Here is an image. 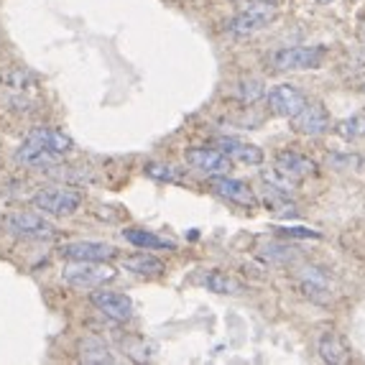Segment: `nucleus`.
I'll return each instance as SVG.
<instances>
[{
    "label": "nucleus",
    "instance_id": "19",
    "mask_svg": "<svg viewBox=\"0 0 365 365\" xmlns=\"http://www.w3.org/2000/svg\"><path fill=\"white\" fill-rule=\"evenodd\" d=\"M319 355H322L324 363H332V365H345L350 360V350H347L345 340L335 332H324L319 337Z\"/></svg>",
    "mask_w": 365,
    "mask_h": 365
},
{
    "label": "nucleus",
    "instance_id": "13",
    "mask_svg": "<svg viewBox=\"0 0 365 365\" xmlns=\"http://www.w3.org/2000/svg\"><path fill=\"white\" fill-rule=\"evenodd\" d=\"M276 171L284 174L287 179L292 182H304V179L314 177L317 174V164L312 158H307L304 153H297V151H281L276 156Z\"/></svg>",
    "mask_w": 365,
    "mask_h": 365
},
{
    "label": "nucleus",
    "instance_id": "22",
    "mask_svg": "<svg viewBox=\"0 0 365 365\" xmlns=\"http://www.w3.org/2000/svg\"><path fill=\"white\" fill-rule=\"evenodd\" d=\"M335 133L342 140H360L365 138V113H355L350 118H342L340 123H335Z\"/></svg>",
    "mask_w": 365,
    "mask_h": 365
},
{
    "label": "nucleus",
    "instance_id": "9",
    "mask_svg": "<svg viewBox=\"0 0 365 365\" xmlns=\"http://www.w3.org/2000/svg\"><path fill=\"white\" fill-rule=\"evenodd\" d=\"M59 253L67 261H113L118 256V250L110 243L103 240H72L59 248Z\"/></svg>",
    "mask_w": 365,
    "mask_h": 365
},
{
    "label": "nucleus",
    "instance_id": "4",
    "mask_svg": "<svg viewBox=\"0 0 365 365\" xmlns=\"http://www.w3.org/2000/svg\"><path fill=\"white\" fill-rule=\"evenodd\" d=\"M324 54L322 46H284L268 56V64L279 72H302V69L322 67Z\"/></svg>",
    "mask_w": 365,
    "mask_h": 365
},
{
    "label": "nucleus",
    "instance_id": "1",
    "mask_svg": "<svg viewBox=\"0 0 365 365\" xmlns=\"http://www.w3.org/2000/svg\"><path fill=\"white\" fill-rule=\"evenodd\" d=\"M276 11H279V0H253V3H248V8H243L227 21L225 31L235 38L253 36L276 19Z\"/></svg>",
    "mask_w": 365,
    "mask_h": 365
},
{
    "label": "nucleus",
    "instance_id": "29",
    "mask_svg": "<svg viewBox=\"0 0 365 365\" xmlns=\"http://www.w3.org/2000/svg\"><path fill=\"white\" fill-rule=\"evenodd\" d=\"M317 3H329V0H317Z\"/></svg>",
    "mask_w": 365,
    "mask_h": 365
},
{
    "label": "nucleus",
    "instance_id": "15",
    "mask_svg": "<svg viewBox=\"0 0 365 365\" xmlns=\"http://www.w3.org/2000/svg\"><path fill=\"white\" fill-rule=\"evenodd\" d=\"M217 148L225 153L230 161H237V164H245V166H258L263 164V151L253 143H245V140H237V138H220L217 140Z\"/></svg>",
    "mask_w": 365,
    "mask_h": 365
},
{
    "label": "nucleus",
    "instance_id": "8",
    "mask_svg": "<svg viewBox=\"0 0 365 365\" xmlns=\"http://www.w3.org/2000/svg\"><path fill=\"white\" fill-rule=\"evenodd\" d=\"M266 100H268V108L274 110L276 115L289 118V120H292L299 110L309 103L304 92L299 90V87H294V85H276V87H271V90L266 92Z\"/></svg>",
    "mask_w": 365,
    "mask_h": 365
},
{
    "label": "nucleus",
    "instance_id": "21",
    "mask_svg": "<svg viewBox=\"0 0 365 365\" xmlns=\"http://www.w3.org/2000/svg\"><path fill=\"white\" fill-rule=\"evenodd\" d=\"M3 85H6V90L11 92V95H16V100H13L16 105L29 103V95H31V90H34V79H31V74H26L24 69H8V72L3 74Z\"/></svg>",
    "mask_w": 365,
    "mask_h": 365
},
{
    "label": "nucleus",
    "instance_id": "14",
    "mask_svg": "<svg viewBox=\"0 0 365 365\" xmlns=\"http://www.w3.org/2000/svg\"><path fill=\"white\" fill-rule=\"evenodd\" d=\"M26 140H31V143H36V146L56 153V156H61V158L74 151V140L69 138L67 133H61V130L51 128V125H38V128H31L29 135H26Z\"/></svg>",
    "mask_w": 365,
    "mask_h": 365
},
{
    "label": "nucleus",
    "instance_id": "6",
    "mask_svg": "<svg viewBox=\"0 0 365 365\" xmlns=\"http://www.w3.org/2000/svg\"><path fill=\"white\" fill-rule=\"evenodd\" d=\"M210 187H212V192L220 197V200L230 202V205H235V207L256 210L258 200H256V195H253V189H250L245 182H240V179L220 174V177H210Z\"/></svg>",
    "mask_w": 365,
    "mask_h": 365
},
{
    "label": "nucleus",
    "instance_id": "3",
    "mask_svg": "<svg viewBox=\"0 0 365 365\" xmlns=\"http://www.w3.org/2000/svg\"><path fill=\"white\" fill-rule=\"evenodd\" d=\"M34 207L49 217H69L82 207V195L69 187H49L34 195Z\"/></svg>",
    "mask_w": 365,
    "mask_h": 365
},
{
    "label": "nucleus",
    "instance_id": "25",
    "mask_svg": "<svg viewBox=\"0 0 365 365\" xmlns=\"http://www.w3.org/2000/svg\"><path fill=\"white\" fill-rule=\"evenodd\" d=\"M146 174L158 182H179V174L169 164H146Z\"/></svg>",
    "mask_w": 365,
    "mask_h": 365
},
{
    "label": "nucleus",
    "instance_id": "28",
    "mask_svg": "<svg viewBox=\"0 0 365 365\" xmlns=\"http://www.w3.org/2000/svg\"><path fill=\"white\" fill-rule=\"evenodd\" d=\"M358 36H360V41L365 43V21H363V24H360V29H358Z\"/></svg>",
    "mask_w": 365,
    "mask_h": 365
},
{
    "label": "nucleus",
    "instance_id": "17",
    "mask_svg": "<svg viewBox=\"0 0 365 365\" xmlns=\"http://www.w3.org/2000/svg\"><path fill=\"white\" fill-rule=\"evenodd\" d=\"M16 161H19V164H26V166H36V169L38 166L46 169V166L59 164L61 156H56V153L46 151V148L36 146V143H31V140L24 138V143L16 148Z\"/></svg>",
    "mask_w": 365,
    "mask_h": 365
},
{
    "label": "nucleus",
    "instance_id": "11",
    "mask_svg": "<svg viewBox=\"0 0 365 365\" xmlns=\"http://www.w3.org/2000/svg\"><path fill=\"white\" fill-rule=\"evenodd\" d=\"M297 284L302 289L304 297H309L312 302H327L332 299V281L324 274L322 268L317 266H302L297 274Z\"/></svg>",
    "mask_w": 365,
    "mask_h": 365
},
{
    "label": "nucleus",
    "instance_id": "16",
    "mask_svg": "<svg viewBox=\"0 0 365 365\" xmlns=\"http://www.w3.org/2000/svg\"><path fill=\"white\" fill-rule=\"evenodd\" d=\"M202 287L207 289V292L225 294V297H240V294L248 292L243 281L225 274V271H207V274L202 276Z\"/></svg>",
    "mask_w": 365,
    "mask_h": 365
},
{
    "label": "nucleus",
    "instance_id": "23",
    "mask_svg": "<svg viewBox=\"0 0 365 365\" xmlns=\"http://www.w3.org/2000/svg\"><path fill=\"white\" fill-rule=\"evenodd\" d=\"M79 358L82 363H113L115 360L103 340H92V337L79 345Z\"/></svg>",
    "mask_w": 365,
    "mask_h": 365
},
{
    "label": "nucleus",
    "instance_id": "2",
    "mask_svg": "<svg viewBox=\"0 0 365 365\" xmlns=\"http://www.w3.org/2000/svg\"><path fill=\"white\" fill-rule=\"evenodd\" d=\"M115 276V268H110L105 261H72L61 268L64 284L74 289H100Z\"/></svg>",
    "mask_w": 365,
    "mask_h": 365
},
{
    "label": "nucleus",
    "instance_id": "12",
    "mask_svg": "<svg viewBox=\"0 0 365 365\" xmlns=\"http://www.w3.org/2000/svg\"><path fill=\"white\" fill-rule=\"evenodd\" d=\"M90 299H92V304L98 307L108 319H113V322H128L130 317H133V302H130L125 294L95 292Z\"/></svg>",
    "mask_w": 365,
    "mask_h": 365
},
{
    "label": "nucleus",
    "instance_id": "20",
    "mask_svg": "<svg viewBox=\"0 0 365 365\" xmlns=\"http://www.w3.org/2000/svg\"><path fill=\"white\" fill-rule=\"evenodd\" d=\"M123 268L135 276H143V279H156L164 274V263L148 253H135V256L123 258Z\"/></svg>",
    "mask_w": 365,
    "mask_h": 365
},
{
    "label": "nucleus",
    "instance_id": "5",
    "mask_svg": "<svg viewBox=\"0 0 365 365\" xmlns=\"http://www.w3.org/2000/svg\"><path fill=\"white\" fill-rule=\"evenodd\" d=\"M3 225L11 235L24 237V240H49L56 235V227L36 212H11L3 217Z\"/></svg>",
    "mask_w": 365,
    "mask_h": 365
},
{
    "label": "nucleus",
    "instance_id": "24",
    "mask_svg": "<svg viewBox=\"0 0 365 365\" xmlns=\"http://www.w3.org/2000/svg\"><path fill=\"white\" fill-rule=\"evenodd\" d=\"M263 95H266V90H263V82H258V79H248V82L237 87V98L243 100V103H256Z\"/></svg>",
    "mask_w": 365,
    "mask_h": 365
},
{
    "label": "nucleus",
    "instance_id": "7",
    "mask_svg": "<svg viewBox=\"0 0 365 365\" xmlns=\"http://www.w3.org/2000/svg\"><path fill=\"white\" fill-rule=\"evenodd\" d=\"M184 161L200 174H207V177H220V174H227L232 166V161L220 151V148H207V146H195L187 148L184 153Z\"/></svg>",
    "mask_w": 365,
    "mask_h": 365
},
{
    "label": "nucleus",
    "instance_id": "27",
    "mask_svg": "<svg viewBox=\"0 0 365 365\" xmlns=\"http://www.w3.org/2000/svg\"><path fill=\"white\" fill-rule=\"evenodd\" d=\"M284 235H289V237H319V232H314V230H307V227H284Z\"/></svg>",
    "mask_w": 365,
    "mask_h": 365
},
{
    "label": "nucleus",
    "instance_id": "26",
    "mask_svg": "<svg viewBox=\"0 0 365 365\" xmlns=\"http://www.w3.org/2000/svg\"><path fill=\"white\" fill-rule=\"evenodd\" d=\"M266 253H263V256L266 258H271V261H289V258H292V253H289V250L292 248H287V245H266Z\"/></svg>",
    "mask_w": 365,
    "mask_h": 365
},
{
    "label": "nucleus",
    "instance_id": "18",
    "mask_svg": "<svg viewBox=\"0 0 365 365\" xmlns=\"http://www.w3.org/2000/svg\"><path fill=\"white\" fill-rule=\"evenodd\" d=\"M123 237L140 250H174L177 248V243H171L166 237H158L156 232L143 230V227H128V230H123Z\"/></svg>",
    "mask_w": 365,
    "mask_h": 365
},
{
    "label": "nucleus",
    "instance_id": "10",
    "mask_svg": "<svg viewBox=\"0 0 365 365\" xmlns=\"http://www.w3.org/2000/svg\"><path fill=\"white\" fill-rule=\"evenodd\" d=\"M292 125L297 133L322 135V133H327L329 125H332V118H329L327 108H324L322 103H307L304 108L292 118Z\"/></svg>",
    "mask_w": 365,
    "mask_h": 365
}]
</instances>
